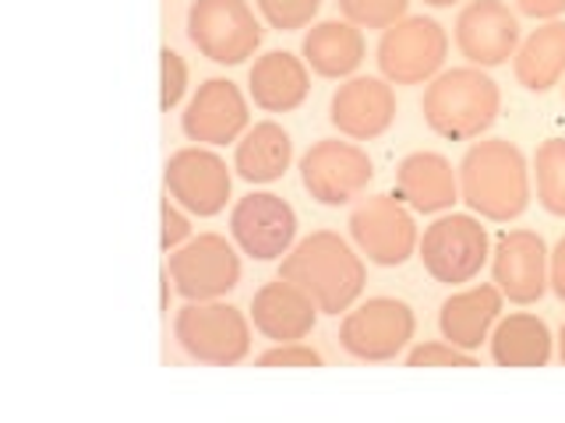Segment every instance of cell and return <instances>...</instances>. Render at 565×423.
<instances>
[{
  "mask_svg": "<svg viewBox=\"0 0 565 423\" xmlns=\"http://www.w3.org/2000/svg\"><path fill=\"white\" fill-rule=\"evenodd\" d=\"M279 275L305 290L322 314L350 311L353 300L364 293V261L350 251L343 237L329 234V229L311 234L294 251H287Z\"/></svg>",
  "mask_w": 565,
  "mask_h": 423,
  "instance_id": "6da1fadb",
  "label": "cell"
},
{
  "mask_svg": "<svg viewBox=\"0 0 565 423\" xmlns=\"http://www.w3.org/2000/svg\"><path fill=\"white\" fill-rule=\"evenodd\" d=\"M459 191H463V202L481 219L509 223L523 216L530 205V176L523 152L502 138L473 145L463 166H459Z\"/></svg>",
  "mask_w": 565,
  "mask_h": 423,
  "instance_id": "7a4b0ae2",
  "label": "cell"
},
{
  "mask_svg": "<svg viewBox=\"0 0 565 423\" xmlns=\"http://www.w3.org/2000/svg\"><path fill=\"white\" fill-rule=\"evenodd\" d=\"M499 85L477 67H452L424 93V120L449 141L481 138L499 117Z\"/></svg>",
  "mask_w": 565,
  "mask_h": 423,
  "instance_id": "3957f363",
  "label": "cell"
},
{
  "mask_svg": "<svg viewBox=\"0 0 565 423\" xmlns=\"http://www.w3.org/2000/svg\"><path fill=\"white\" fill-rule=\"evenodd\" d=\"M173 332L188 357L209 367H234L252 349L244 314L216 300H188V307L177 314Z\"/></svg>",
  "mask_w": 565,
  "mask_h": 423,
  "instance_id": "277c9868",
  "label": "cell"
},
{
  "mask_svg": "<svg viewBox=\"0 0 565 423\" xmlns=\"http://www.w3.org/2000/svg\"><path fill=\"white\" fill-rule=\"evenodd\" d=\"M188 35L209 61L244 64L262 43V25L244 0H194L188 11Z\"/></svg>",
  "mask_w": 565,
  "mask_h": 423,
  "instance_id": "5b68a950",
  "label": "cell"
},
{
  "mask_svg": "<svg viewBox=\"0 0 565 423\" xmlns=\"http://www.w3.org/2000/svg\"><path fill=\"white\" fill-rule=\"evenodd\" d=\"M449 35L435 18H403L379 43V67L393 85H420L446 64Z\"/></svg>",
  "mask_w": 565,
  "mask_h": 423,
  "instance_id": "8992f818",
  "label": "cell"
},
{
  "mask_svg": "<svg viewBox=\"0 0 565 423\" xmlns=\"http://www.w3.org/2000/svg\"><path fill=\"white\" fill-rule=\"evenodd\" d=\"M414 339V311L393 296H375L364 307L350 311L340 328V346L350 357L385 364Z\"/></svg>",
  "mask_w": 565,
  "mask_h": 423,
  "instance_id": "52a82bcc",
  "label": "cell"
},
{
  "mask_svg": "<svg viewBox=\"0 0 565 423\" xmlns=\"http://www.w3.org/2000/svg\"><path fill=\"white\" fill-rule=\"evenodd\" d=\"M350 237L367 254V261L396 269L417 247V226L414 216L403 208L399 194H379L353 208L350 216Z\"/></svg>",
  "mask_w": 565,
  "mask_h": 423,
  "instance_id": "ba28073f",
  "label": "cell"
},
{
  "mask_svg": "<svg viewBox=\"0 0 565 423\" xmlns=\"http://www.w3.org/2000/svg\"><path fill=\"white\" fill-rule=\"evenodd\" d=\"M420 261L438 282H470L488 261V234L473 216H446L420 240Z\"/></svg>",
  "mask_w": 565,
  "mask_h": 423,
  "instance_id": "9c48e42d",
  "label": "cell"
},
{
  "mask_svg": "<svg viewBox=\"0 0 565 423\" xmlns=\"http://www.w3.org/2000/svg\"><path fill=\"white\" fill-rule=\"evenodd\" d=\"M375 166L350 141H318L300 159V181L318 205H347L371 184Z\"/></svg>",
  "mask_w": 565,
  "mask_h": 423,
  "instance_id": "30bf717a",
  "label": "cell"
},
{
  "mask_svg": "<svg viewBox=\"0 0 565 423\" xmlns=\"http://www.w3.org/2000/svg\"><path fill=\"white\" fill-rule=\"evenodd\" d=\"M170 279L184 300H220L241 282V258L226 237L202 234L170 258Z\"/></svg>",
  "mask_w": 565,
  "mask_h": 423,
  "instance_id": "8fae6325",
  "label": "cell"
},
{
  "mask_svg": "<svg viewBox=\"0 0 565 423\" xmlns=\"http://www.w3.org/2000/svg\"><path fill=\"white\" fill-rule=\"evenodd\" d=\"M163 184L167 194L184 205L191 216H220L230 198V170L216 152L205 149H181L177 155H170V163L163 170Z\"/></svg>",
  "mask_w": 565,
  "mask_h": 423,
  "instance_id": "7c38bea8",
  "label": "cell"
},
{
  "mask_svg": "<svg viewBox=\"0 0 565 423\" xmlns=\"http://www.w3.org/2000/svg\"><path fill=\"white\" fill-rule=\"evenodd\" d=\"M230 234L255 261H276L290 251L297 237V216L279 194H247L230 216Z\"/></svg>",
  "mask_w": 565,
  "mask_h": 423,
  "instance_id": "4fadbf2b",
  "label": "cell"
},
{
  "mask_svg": "<svg viewBox=\"0 0 565 423\" xmlns=\"http://www.w3.org/2000/svg\"><path fill=\"white\" fill-rule=\"evenodd\" d=\"M456 43L470 64L499 67L509 57H516L520 22L502 0H473L456 22Z\"/></svg>",
  "mask_w": 565,
  "mask_h": 423,
  "instance_id": "5bb4252c",
  "label": "cell"
},
{
  "mask_svg": "<svg viewBox=\"0 0 565 423\" xmlns=\"http://www.w3.org/2000/svg\"><path fill=\"white\" fill-rule=\"evenodd\" d=\"M494 286L512 304H534L547 290V247L530 229H512L494 243Z\"/></svg>",
  "mask_w": 565,
  "mask_h": 423,
  "instance_id": "9a60e30c",
  "label": "cell"
},
{
  "mask_svg": "<svg viewBox=\"0 0 565 423\" xmlns=\"http://www.w3.org/2000/svg\"><path fill=\"white\" fill-rule=\"evenodd\" d=\"M181 128L191 141H202V145L237 141L241 131L247 128V102L241 96V88L226 78H209L205 85H199V93L188 102Z\"/></svg>",
  "mask_w": 565,
  "mask_h": 423,
  "instance_id": "2e32d148",
  "label": "cell"
},
{
  "mask_svg": "<svg viewBox=\"0 0 565 423\" xmlns=\"http://www.w3.org/2000/svg\"><path fill=\"white\" fill-rule=\"evenodd\" d=\"M332 128L353 138L371 141L385 134L396 120V96L382 78H350L332 96Z\"/></svg>",
  "mask_w": 565,
  "mask_h": 423,
  "instance_id": "e0dca14e",
  "label": "cell"
},
{
  "mask_svg": "<svg viewBox=\"0 0 565 423\" xmlns=\"http://www.w3.org/2000/svg\"><path fill=\"white\" fill-rule=\"evenodd\" d=\"M318 304L290 279L265 282L252 300V322L273 343H300L315 328Z\"/></svg>",
  "mask_w": 565,
  "mask_h": 423,
  "instance_id": "ac0fdd59",
  "label": "cell"
},
{
  "mask_svg": "<svg viewBox=\"0 0 565 423\" xmlns=\"http://www.w3.org/2000/svg\"><path fill=\"white\" fill-rule=\"evenodd\" d=\"M255 106L269 113H290L308 99V67L287 50H273L255 61L252 75H247Z\"/></svg>",
  "mask_w": 565,
  "mask_h": 423,
  "instance_id": "d6986e66",
  "label": "cell"
},
{
  "mask_svg": "<svg viewBox=\"0 0 565 423\" xmlns=\"http://www.w3.org/2000/svg\"><path fill=\"white\" fill-rule=\"evenodd\" d=\"M499 311H502V290L477 286L467 293H456L441 304L438 328L446 335V343L473 352V349H481L491 325L499 322Z\"/></svg>",
  "mask_w": 565,
  "mask_h": 423,
  "instance_id": "ffe728a7",
  "label": "cell"
},
{
  "mask_svg": "<svg viewBox=\"0 0 565 423\" xmlns=\"http://www.w3.org/2000/svg\"><path fill=\"white\" fill-rule=\"evenodd\" d=\"M399 202H406L414 212H446L456 202V176L449 159L435 152H414L399 166Z\"/></svg>",
  "mask_w": 565,
  "mask_h": 423,
  "instance_id": "44dd1931",
  "label": "cell"
},
{
  "mask_svg": "<svg viewBox=\"0 0 565 423\" xmlns=\"http://www.w3.org/2000/svg\"><path fill=\"white\" fill-rule=\"evenodd\" d=\"M305 61L322 78H347L364 64V35L353 22H322L305 35Z\"/></svg>",
  "mask_w": 565,
  "mask_h": 423,
  "instance_id": "7402d4cb",
  "label": "cell"
},
{
  "mask_svg": "<svg viewBox=\"0 0 565 423\" xmlns=\"http://www.w3.org/2000/svg\"><path fill=\"white\" fill-rule=\"evenodd\" d=\"M290 159H294L290 134L282 131L279 123L265 120V123H255V128L241 138L237 155H234V170L247 184H273L287 173Z\"/></svg>",
  "mask_w": 565,
  "mask_h": 423,
  "instance_id": "603a6c76",
  "label": "cell"
},
{
  "mask_svg": "<svg viewBox=\"0 0 565 423\" xmlns=\"http://www.w3.org/2000/svg\"><path fill=\"white\" fill-rule=\"evenodd\" d=\"M491 357L499 367H544L552 360V332L534 314H509L491 335Z\"/></svg>",
  "mask_w": 565,
  "mask_h": 423,
  "instance_id": "cb8c5ba5",
  "label": "cell"
},
{
  "mask_svg": "<svg viewBox=\"0 0 565 423\" xmlns=\"http://www.w3.org/2000/svg\"><path fill=\"white\" fill-rule=\"evenodd\" d=\"M565 75V22H547L516 50V78L530 93H547Z\"/></svg>",
  "mask_w": 565,
  "mask_h": 423,
  "instance_id": "d4e9b609",
  "label": "cell"
},
{
  "mask_svg": "<svg viewBox=\"0 0 565 423\" xmlns=\"http://www.w3.org/2000/svg\"><path fill=\"white\" fill-rule=\"evenodd\" d=\"M537 170V198L552 216L565 219V138L544 141L534 155Z\"/></svg>",
  "mask_w": 565,
  "mask_h": 423,
  "instance_id": "484cf974",
  "label": "cell"
},
{
  "mask_svg": "<svg viewBox=\"0 0 565 423\" xmlns=\"http://www.w3.org/2000/svg\"><path fill=\"white\" fill-rule=\"evenodd\" d=\"M406 4L411 0H340V11L347 14V22L361 29H388L403 22Z\"/></svg>",
  "mask_w": 565,
  "mask_h": 423,
  "instance_id": "4316f807",
  "label": "cell"
},
{
  "mask_svg": "<svg viewBox=\"0 0 565 423\" xmlns=\"http://www.w3.org/2000/svg\"><path fill=\"white\" fill-rule=\"evenodd\" d=\"M318 4H322V0H258V11L273 29L294 32L311 22L318 14Z\"/></svg>",
  "mask_w": 565,
  "mask_h": 423,
  "instance_id": "83f0119b",
  "label": "cell"
},
{
  "mask_svg": "<svg viewBox=\"0 0 565 423\" xmlns=\"http://www.w3.org/2000/svg\"><path fill=\"white\" fill-rule=\"evenodd\" d=\"M406 367H477V360L452 343H424L406 357Z\"/></svg>",
  "mask_w": 565,
  "mask_h": 423,
  "instance_id": "f1b7e54d",
  "label": "cell"
},
{
  "mask_svg": "<svg viewBox=\"0 0 565 423\" xmlns=\"http://www.w3.org/2000/svg\"><path fill=\"white\" fill-rule=\"evenodd\" d=\"M159 64H163V96H159V106L170 113L188 88V64L181 61V53H173L170 46L159 53Z\"/></svg>",
  "mask_w": 565,
  "mask_h": 423,
  "instance_id": "f546056e",
  "label": "cell"
},
{
  "mask_svg": "<svg viewBox=\"0 0 565 423\" xmlns=\"http://www.w3.org/2000/svg\"><path fill=\"white\" fill-rule=\"evenodd\" d=\"M258 367H322V352H315L300 343H279L276 349L262 352Z\"/></svg>",
  "mask_w": 565,
  "mask_h": 423,
  "instance_id": "4dcf8cb0",
  "label": "cell"
},
{
  "mask_svg": "<svg viewBox=\"0 0 565 423\" xmlns=\"http://www.w3.org/2000/svg\"><path fill=\"white\" fill-rule=\"evenodd\" d=\"M188 234H191V226H188V219L181 216V212L173 208V202L167 198L163 202V251L170 254V251H177V247H181L184 240H188Z\"/></svg>",
  "mask_w": 565,
  "mask_h": 423,
  "instance_id": "1f68e13d",
  "label": "cell"
},
{
  "mask_svg": "<svg viewBox=\"0 0 565 423\" xmlns=\"http://www.w3.org/2000/svg\"><path fill=\"white\" fill-rule=\"evenodd\" d=\"M516 4L530 18H558L565 11V0H516Z\"/></svg>",
  "mask_w": 565,
  "mask_h": 423,
  "instance_id": "d6a6232c",
  "label": "cell"
},
{
  "mask_svg": "<svg viewBox=\"0 0 565 423\" xmlns=\"http://www.w3.org/2000/svg\"><path fill=\"white\" fill-rule=\"evenodd\" d=\"M547 282H552L555 296L565 300V237L558 240L555 254H552V275H547Z\"/></svg>",
  "mask_w": 565,
  "mask_h": 423,
  "instance_id": "836d02e7",
  "label": "cell"
},
{
  "mask_svg": "<svg viewBox=\"0 0 565 423\" xmlns=\"http://www.w3.org/2000/svg\"><path fill=\"white\" fill-rule=\"evenodd\" d=\"M424 4H431V8H452V4H459V0H424Z\"/></svg>",
  "mask_w": 565,
  "mask_h": 423,
  "instance_id": "e575fe53",
  "label": "cell"
},
{
  "mask_svg": "<svg viewBox=\"0 0 565 423\" xmlns=\"http://www.w3.org/2000/svg\"><path fill=\"white\" fill-rule=\"evenodd\" d=\"M558 357H562V364H565V325H562V339H558Z\"/></svg>",
  "mask_w": 565,
  "mask_h": 423,
  "instance_id": "d590c367",
  "label": "cell"
}]
</instances>
